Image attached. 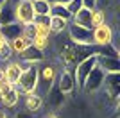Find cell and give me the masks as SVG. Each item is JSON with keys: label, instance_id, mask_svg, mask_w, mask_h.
Returning a JSON list of instances; mask_svg holds the SVG:
<instances>
[{"label": "cell", "instance_id": "1", "mask_svg": "<svg viewBox=\"0 0 120 118\" xmlns=\"http://www.w3.org/2000/svg\"><path fill=\"white\" fill-rule=\"evenodd\" d=\"M43 66H38V89L36 93L45 98V95L56 86L57 81V68L52 63H41Z\"/></svg>", "mask_w": 120, "mask_h": 118}, {"label": "cell", "instance_id": "17", "mask_svg": "<svg viewBox=\"0 0 120 118\" xmlns=\"http://www.w3.org/2000/svg\"><path fill=\"white\" fill-rule=\"evenodd\" d=\"M47 95H49V97L45 98V102L49 104L52 109H61V107H63V104H65V95L61 93L59 89L56 88V86L50 89Z\"/></svg>", "mask_w": 120, "mask_h": 118}, {"label": "cell", "instance_id": "16", "mask_svg": "<svg viewBox=\"0 0 120 118\" xmlns=\"http://www.w3.org/2000/svg\"><path fill=\"white\" fill-rule=\"evenodd\" d=\"M50 16H36L34 18V30L38 36H45V38H52L50 34V27H49Z\"/></svg>", "mask_w": 120, "mask_h": 118}, {"label": "cell", "instance_id": "29", "mask_svg": "<svg viewBox=\"0 0 120 118\" xmlns=\"http://www.w3.org/2000/svg\"><path fill=\"white\" fill-rule=\"evenodd\" d=\"M13 118H34V114L27 113V111H18V113L13 114Z\"/></svg>", "mask_w": 120, "mask_h": 118}, {"label": "cell", "instance_id": "19", "mask_svg": "<svg viewBox=\"0 0 120 118\" xmlns=\"http://www.w3.org/2000/svg\"><path fill=\"white\" fill-rule=\"evenodd\" d=\"M68 23H70V22H66V20H61V18H56V16H50L49 27H50V34H52V38H54V36H61L63 32H66Z\"/></svg>", "mask_w": 120, "mask_h": 118}, {"label": "cell", "instance_id": "18", "mask_svg": "<svg viewBox=\"0 0 120 118\" xmlns=\"http://www.w3.org/2000/svg\"><path fill=\"white\" fill-rule=\"evenodd\" d=\"M20 98H22V97H20V93H18V91L13 88L9 93L5 95V97L0 98V107H4L5 111H7V109H15L16 106L20 104Z\"/></svg>", "mask_w": 120, "mask_h": 118}, {"label": "cell", "instance_id": "22", "mask_svg": "<svg viewBox=\"0 0 120 118\" xmlns=\"http://www.w3.org/2000/svg\"><path fill=\"white\" fill-rule=\"evenodd\" d=\"M90 22H91V29H95V27H99V25H102V23H108V11L99 9V7L91 9Z\"/></svg>", "mask_w": 120, "mask_h": 118}, {"label": "cell", "instance_id": "4", "mask_svg": "<svg viewBox=\"0 0 120 118\" xmlns=\"http://www.w3.org/2000/svg\"><path fill=\"white\" fill-rule=\"evenodd\" d=\"M97 66V54H91L88 55L86 59H82L81 63H77L74 66V79H75V86H77V89L82 88V84H84L86 77L91 74V70Z\"/></svg>", "mask_w": 120, "mask_h": 118}, {"label": "cell", "instance_id": "14", "mask_svg": "<svg viewBox=\"0 0 120 118\" xmlns=\"http://www.w3.org/2000/svg\"><path fill=\"white\" fill-rule=\"evenodd\" d=\"M22 29H23V25L16 23V22H11V23L0 25V34L4 36L7 41H13V39H16L18 36H22Z\"/></svg>", "mask_w": 120, "mask_h": 118}, {"label": "cell", "instance_id": "11", "mask_svg": "<svg viewBox=\"0 0 120 118\" xmlns=\"http://www.w3.org/2000/svg\"><path fill=\"white\" fill-rule=\"evenodd\" d=\"M45 107V98L38 93H30L23 97V111L30 114H38L41 113V109Z\"/></svg>", "mask_w": 120, "mask_h": 118}, {"label": "cell", "instance_id": "30", "mask_svg": "<svg viewBox=\"0 0 120 118\" xmlns=\"http://www.w3.org/2000/svg\"><path fill=\"white\" fill-rule=\"evenodd\" d=\"M82 4H84L86 9H95L97 7V0H82Z\"/></svg>", "mask_w": 120, "mask_h": 118}, {"label": "cell", "instance_id": "9", "mask_svg": "<svg viewBox=\"0 0 120 118\" xmlns=\"http://www.w3.org/2000/svg\"><path fill=\"white\" fill-rule=\"evenodd\" d=\"M102 89L106 91V95L109 97V100H118L120 95V74H106Z\"/></svg>", "mask_w": 120, "mask_h": 118}, {"label": "cell", "instance_id": "12", "mask_svg": "<svg viewBox=\"0 0 120 118\" xmlns=\"http://www.w3.org/2000/svg\"><path fill=\"white\" fill-rule=\"evenodd\" d=\"M20 75H22V64H20V61L13 59V61H9V63L4 64V81H5V82H9V84L15 86V84L18 82Z\"/></svg>", "mask_w": 120, "mask_h": 118}, {"label": "cell", "instance_id": "10", "mask_svg": "<svg viewBox=\"0 0 120 118\" xmlns=\"http://www.w3.org/2000/svg\"><path fill=\"white\" fill-rule=\"evenodd\" d=\"M16 59L20 61V63H25V64H36V66H40L41 63H45L47 57L43 52H40V50H36L34 47H29L27 50H23L22 54L16 55Z\"/></svg>", "mask_w": 120, "mask_h": 118}, {"label": "cell", "instance_id": "3", "mask_svg": "<svg viewBox=\"0 0 120 118\" xmlns=\"http://www.w3.org/2000/svg\"><path fill=\"white\" fill-rule=\"evenodd\" d=\"M13 18L20 25L34 23L36 15L32 9V2L30 0H15L13 2Z\"/></svg>", "mask_w": 120, "mask_h": 118}, {"label": "cell", "instance_id": "26", "mask_svg": "<svg viewBox=\"0 0 120 118\" xmlns=\"http://www.w3.org/2000/svg\"><path fill=\"white\" fill-rule=\"evenodd\" d=\"M84 7V4H82V0H70L68 4H66V9H68V13H70L72 16L77 13V11H81Z\"/></svg>", "mask_w": 120, "mask_h": 118}, {"label": "cell", "instance_id": "6", "mask_svg": "<svg viewBox=\"0 0 120 118\" xmlns=\"http://www.w3.org/2000/svg\"><path fill=\"white\" fill-rule=\"evenodd\" d=\"M91 41L95 48H102L106 45L115 41V30L109 23H102L95 29H91Z\"/></svg>", "mask_w": 120, "mask_h": 118}, {"label": "cell", "instance_id": "15", "mask_svg": "<svg viewBox=\"0 0 120 118\" xmlns=\"http://www.w3.org/2000/svg\"><path fill=\"white\" fill-rule=\"evenodd\" d=\"M90 16H91V9H86V7H82L81 11H77V13L72 16L70 23H75V25H79V27H84V29H91Z\"/></svg>", "mask_w": 120, "mask_h": 118}, {"label": "cell", "instance_id": "7", "mask_svg": "<svg viewBox=\"0 0 120 118\" xmlns=\"http://www.w3.org/2000/svg\"><path fill=\"white\" fill-rule=\"evenodd\" d=\"M104 77H106V74L99 68V66H95V68L91 70V74L86 77V81H84V84H82V88H81V89H82L86 95H95L97 91L102 89Z\"/></svg>", "mask_w": 120, "mask_h": 118}, {"label": "cell", "instance_id": "34", "mask_svg": "<svg viewBox=\"0 0 120 118\" xmlns=\"http://www.w3.org/2000/svg\"><path fill=\"white\" fill-rule=\"evenodd\" d=\"M4 81V64L0 63V82Z\"/></svg>", "mask_w": 120, "mask_h": 118}, {"label": "cell", "instance_id": "25", "mask_svg": "<svg viewBox=\"0 0 120 118\" xmlns=\"http://www.w3.org/2000/svg\"><path fill=\"white\" fill-rule=\"evenodd\" d=\"M13 59H16V57H15V54H13V50H11L9 43H7L5 47L0 48V63L5 64V63H9V61H13Z\"/></svg>", "mask_w": 120, "mask_h": 118}, {"label": "cell", "instance_id": "20", "mask_svg": "<svg viewBox=\"0 0 120 118\" xmlns=\"http://www.w3.org/2000/svg\"><path fill=\"white\" fill-rule=\"evenodd\" d=\"M9 47L11 50H13V54H15V57L18 54H22L23 50H27L29 47H32V41L27 38H23V36H18L16 39H13V41H9Z\"/></svg>", "mask_w": 120, "mask_h": 118}, {"label": "cell", "instance_id": "31", "mask_svg": "<svg viewBox=\"0 0 120 118\" xmlns=\"http://www.w3.org/2000/svg\"><path fill=\"white\" fill-rule=\"evenodd\" d=\"M41 118H59V116H57V113H54V111H49V113H45Z\"/></svg>", "mask_w": 120, "mask_h": 118}, {"label": "cell", "instance_id": "33", "mask_svg": "<svg viewBox=\"0 0 120 118\" xmlns=\"http://www.w3.org/2000/svg\"><path fill=\"white\" fill-rule=\"evenodd\" d=\"M7 43H9V41H7V39H5L4 36L0 34V48H2V47H5V45H7Z\"/></svg>", "mask_w": 120, "mask_h": 118}, {"label": "cell", "instance_id": "13", "mask_svg": "<svg viewBox=\"0 0 120 118\" xmlns=\"http://www.w3.org/2000/svg\"><path fill=\"white\" fill-rule=\"evenodd\" d=\"M97 66H99L104 74H120V59L118 57L97 55Z\"/></svg>", "mask_w": 120, "mask_h": 118}, {"label": "cell", "instance_id": "27", "mask_svg": "<svg viewBox=\"0 0 120 118\" xmlns=\"http://www.w3.org/2000/svg\"><path fill=\"white\" fill-rule=\"evenodd\" d=\"M22 36L27 39H30L32 41V38L36 36V30H34V25L29 23V25H23V29H22Z\"/></svg>", "mask_w": 120, "mask_h": 118}, {"label": "cell", "instance_id": "35", "mask_svg": "<svg viewBox=\"0 0 120 118\" xmlns=\"http://www.w3.org/2000/svg\"><path fill=\"white\" fill-rule=\"evenodd\" d=\"M0 11H2V7H0Z\"/></svg>", "mask_w": 120, "mask_h": 118}, {"label": "cell", "instance_id": "24", "mask_svg": "<svg viewBox=\"0 0 120 118\" xmlns=\"http://www.w3.org/2000/svg\"><path fill=\"white\" fill-rule=\"evenodd\" d=\"M50 45H52V38H45V36H38V34L32 38V47L43 54H45V50L50 48Z\"/></svg>", "mask_w": 120, "mask_h": 118}, {"label": "cell", "instance_id": "2", "mask_svg": "<svg viewBox=\"0 0 120 118\" xmlns=\"http://www.w3.org/2000/svg\"><path fill=\"white\" fill-rule=\"evenodd\" d=\"M15 89L20 93V97L36 93V89H38V66L36 64H29L22 72L18 82L15 84Z\"/></svg>", "mask_w": 120, "mask_h": 118}, {"label": "cell", "instance_id": "5", "mask_svg": "<svg viewBox=\"0 0 120 118\" xmlns=\"http://www.w3.org/2000/svg\"><path fill=\"white\" fill-rule=\"evenodd\" d=\"M66 34H68V41L77 45V47H93L91 29H84V27H79L75 23H68Z\"/></svg>", "mask_w": 120, "mask_h": 118}, {"label": "cell", "instance_id": "23", "mask_svg": "<svg viewBox=\"0 0 120 118\" xmlns=\"http://www.w3.org/2000/svg\"><path fill=\"white\" fill-rule=\"evenodd\" d=\"M50 16L66 20V22H70V20H72V15L68 13L66 5H61V4H52V5H50Z\"/></svg>", "mask_w": 120, "mask_h": 118}, {"label": "cell", "instance_id": "8", "mask_svg": "<svg viewBox=\"0 0 120 118\" xmlns=\"http://www.w3.org/2000/svg\"><path fill=\"white\" fill-rule=\"evenodd\" d=\"M56 88L59 89L61 93L65 95H72L75 91V79H74V72L72 70H66V68H63L57 74V81H56Z\"/></svg>", "mask_w": 120, "mask_h": 118}, {"label": "cell", "instance_id": "32", "mask_svg": "<svg viewBox=\"0 0 120 118\" xmlns=\"http://www.w3.org/2000/svg\"><path fill=\"white\" fill-rule=\"evenodd\" d=\"M0 118H11V116H9V113H7L4 107H0Z\"/></svg>", "mask_w": 120, "mask_h": 118}, {"label": "cell", "instance_id": "21", "mask_svg": "<svg viewBox=\"0 0 120 118\" xmlns=\"http://www.w3.org/2000/svg\"><path fill=\"white\" fill-rule=\"evenodd\" d=\"M32 2V9L36 16H50V0H30Z\"/></svg>", "mask_w": 120, "mask_h": 118}, {"label": "cell", "instance_id": "28", "mask_svg": "<svg viewBox=\"0 0 120 118\" xmlns=\"http://www.w3.org/2000/svg\"><path fill=\"white\" fill-rule=\"evenodd\" d=\"M13 88H15L13 84L5 82V81H2V82H0V98H2V97H5V95L9 93V91H11Z\"/></svg>", "mask_w": 120, "mask_h": 118}]
</instances>
